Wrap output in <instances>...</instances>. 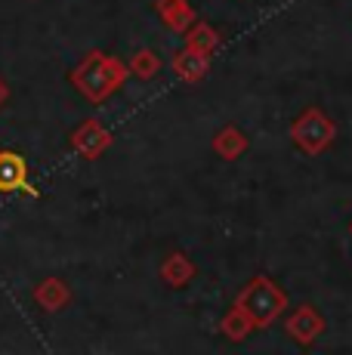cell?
Instances as JSON below:
<instances>
[{
    "label": "cell",
    "instance_id": "1",
    "mask_svg": "<svg viewBox=\"0 0 352 355\" xmlns=\"http://www.w3.org/2000/svg\"><path fill=\"white\" fill-rule=\"evenodd\" d=\"M256 291H260V297L254 293V288L247 291L245 303H250V312H254V322L260 324H269L275 315L284 309V293L275 291L269 282H256Z\"/></svg>",
    "mask_w": 352,
    "mask_h": 355
},
{
    "label": "cell",
    "instance_id": "2",
    "mask_svg": "<svg viewBox=\"0 0 352 355\" xmlns=\"http://www.w3.org/2000/svg\"><path fill=\"white\" fill-rule=\"evenodd\" d=\"M322 327H324V322L318 318L315 309H309V306L297 309V315L288 322V331L294 334L300 343H313V337H315V334H322Z\"/></svg>",
    "mask_w": 352,
    "mask_h": 355
},
{
    "label": "cell",
    "instance_id": "3",
    "mask_svg": "<svg viewBox=\"0 0 352 355\" xmlns=\"http://www.w3.org/2000/svg\"><path fill=\"white\" fill-rule=\"evenodd\" d=\"M25 180V164L16 155H0V189H16Z\"/></svg>",
    "mask_w": 352,
    "mask_h": 355
}]
</instances>
